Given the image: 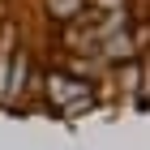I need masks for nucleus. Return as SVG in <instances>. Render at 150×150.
<instances>
[{"label":"nucleus","mask_w":150,"mask_h":150,"mask_svg":"<svg viewBox=\"0 0 150 150\" xmlns=\"http://www.w3.org/2000/svg\"><path fill=\"white\" fill-rule=\"evenodd\" d=\"M47 99H52L60 112H81V107L94 103L90 86L77 81V77H69V73H52V77H47Z\"/></svg>","instance_id":"obj_1"},{"label":"nucleus","mask_w":150,"mask_h":150,"mask_svg":"<svg viewBox=\"0 0 150 150\" xmlns=\"http://www.w3.org/2000/svg\"><path fill=\"white\" fill-rule=\"evenodd\" d=\"M99 52H103L107 60H133L137 56V43L129 39V30H116V35H107V43L99 47Z\"/></svg>","instance_id":"obj_2"},{"label":"nucleus","mask_w":150,"mask_h":150,"mask_svg":"<svg viewBox=\"0 0 150 150\" xmlns=\"http://www.w3.org/2000/svg\"><path fill=\"white\" fill-rule=\"evenodd\" d=\"M9 47H13V30H4V39H0V99H4V64H9V56H13Z\"/></svg>","instance_id":"obj_3"},{"label":"nucleus","mask_w":150,"mask_h":150,"mask_svg":"<svg viewBox=\"0 0 150 150\" xmlns=\"http://www.w3.org/2000/svg\"><path fill=\"white\" fill-rule=\"evenodd\" d=\"M52 9H56L60 17H77V13H81V0H52Z\"/></svg>","instance_id":"obj_4"},{"label":"nucleus","mask_w":150,"mask_h":150,"mask_svg":"<svg viewBox=\"0 0 150 150\" xmlns=\"http://www.w3.org/2000/svg\"><path fill=\"white\" fill-rule=\"evenodd\" d=\"M99 4H103V9H112V4H120V9H125V0H99Z\"/></svg>","instance_id":"obj_5"}]
</instances>
